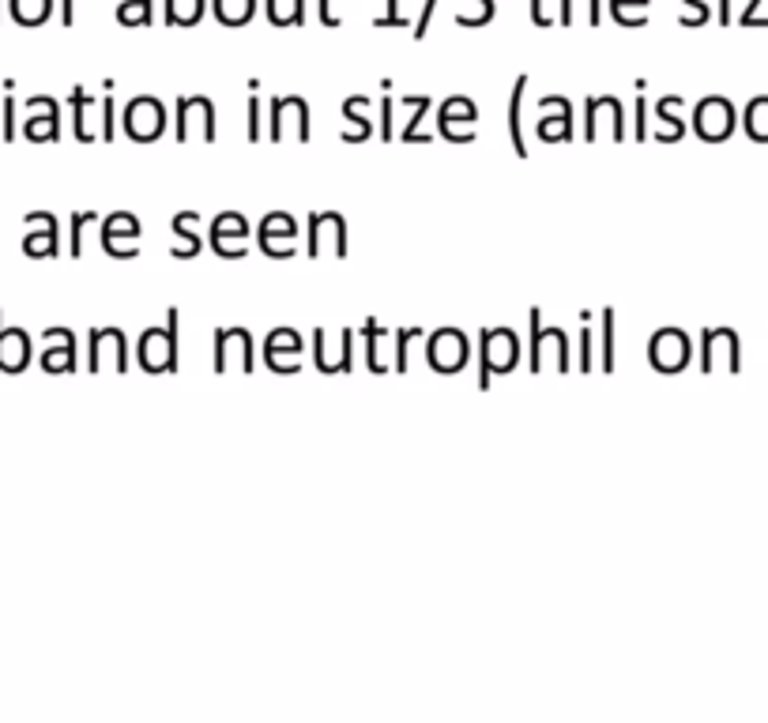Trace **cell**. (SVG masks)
<instances>
[{
	"mask_svg": "<svg viewBox=\"0 0 768 723\" xmlns=\"http://www.w3.org/2000/svg\"><path fill=\"white\" fill-rule=\"evenodd\" d=\"M527 325H532V343H527V365L532 373L554 370V373H569V336L565 328H546L543 325V309H532L527 313Z\"/></svg>",
	"mask_w": 768,
	"mask_h": 723,
	"instance_id": "cell-1",
	"label": "cell"
},
{
	"mask_svg": "<svg viewBox=\"0 0 768 723\" xmlns=\"http://www.w3.org/2000/svg\"><path fill=\"white\" fill-rule=\"evenodd\" d=\"M136 365L143 373H178V309L167 313V325L148 328L136 343Z\"/></svg>",
	"mask_w": 768,
	"mask_h": 723,
	"instance_id": "cell-2",
	"label": "cell"
},
{
	"mask_svg": "<svg viewBox=\"0 0 768 723\" xmlns=\"http://www.w3.org/2000/svg\"><path fill=\"white\" fill-rule=\"evenodd\" d=\"M520 362V340L509 328H482L479 332V389H490L493 378H505Z\"/></svg>",
	"mask_w": 768,
	"mask_h": 723,
	"instance_id": "cell-3",
	"label": "cell"
},
{
	"mask_svg": "<svg viewBox=\"0 0 768 723\" xmlns=\"http://www.w3.org/2000/svg\"><path fill=\"white\" fill-rule=\"evenodd\" d=\"M602 136L626 143V109L615 95L588 98V106H584V143H599Z\"/></svg>",
	"mask_w": 768,
	"mask_h": 723,
	"instance_id": "cell-4",
	"label": "cell"
},
{
	"mask_svg": "<svg viewBox=\"0 0 768 723\" xmlns=\"http://www.w3.org/2000/svg\"><path fill=\"white\" fill-rule=\"evenodd\" d=\"M468 359H471V343L460 328H437L426 340V362L434 373L452 378V373H460L463 365H468Z\"/></svg>",
	"mask_w": 768,
	"mask_h": 723,
	"instance_id": "cell-5",
	"label": "cell"
},
{
	"mask_svg": "<svg viewBox=\"0 0 768 723\" xmlns=\"http://www.w3.org/2000/svg\"><path fill=\"white\" fill-rule=\"evenodd\" d=\"M474 121H479V106L463 95H452V98H445L441 109H437V136L448 143H474L479 140Z\"/></svg>",
	"mask_w": 768,
	"mask_h": 723,
	"instance_id": "cell-6",
	"label": "cell"
},
{
	"mask_svg": "<svg viewBox=\"0 0 768 723\" xmlns=\"http://www.w3.org/2000/svg\"><path fill=\"white\" fill-rule=\"evenodd\" d=\"M693 362V343L682 328H660L648 340V365L655 373H682Z\"/></svg>",
	"mask_w": 768,
	"mask_h": 723,
	"instance_id": "cell-7",
	"label": "cell"
},
{
	"mask_svg": "<svg viewBox=\"0 0 768 723\" xmlns=\"http://www.w3.org/2000/svg\"><path fill=\"white\" fill-rule=\"evenodd\" d=\"M735 125H738V114H735V106H730L724 95L701 98L697 109H693V132H697L704 143H724V140H730Z\"/></svg>",
	"mask_w": 768,
	"mask_h": 723,
	"instance_id": "cell-8",
	"label": "cell"
},
{
	"mask_svg": "<svg viewBox=\"0 0 768 723\" xmlns=\"http://www.w3.org/2000/svg\"><path fill=\"white\" fill-rule=\"evenodd\" d=\"M121 121H125L128 140L154 143L162 136V128H167V109H162V103L154 95H140V98H132V103L125 106Z\"/></svg>",
	"mask_w": 768,
	"mask_h": 723,
	"instance_id": "cell-9",
	"label": "cell"
},
{
	"mask_svg": "<svg viewBox=\"0 0 768 723\" xmlns=\"http://www.w3.org/2000/svg\"><path fill=\"white\" fill-rule=\"evenodd\" d=\"M716 365H727L730 373L743 370V343L735 328H704L701 332V370L712 373Z\"/></svg>",
	"mask_w": 768,
	"mask_h": 723,
	"instance_id": "cell-10",
	"label": "cell"
},
{
	"mask_svg": "<svg viewBox=\"0 0 768 723\" xmlns=\"http://www.w3.org/2000/svg\"><path fill=\"white\" fill-rule=\"evenodd\" d=\"M256 245H260L264 256L271 261H287V256L298 253V223L290 212H268L256 231Z\"/></svg>",
	"mask_w": 768,
	"mask_h": 723,
	"instance_id": "cell-11",
	"label": "cell"
},
{
	"mask_svg": "<svg viewBox=\"0 0 768 723\" xmlns=\"http://www.w3.org/2000/svg\"><path fill=\"white\" fill-rule=\"evenodd\" d=\"M290 125H295L298 143H309V136H313V128H309V103H306V98H298V95L271 98V125H268L271 143L287 140Z\"/></svg>",
	"mask_w": 768,
	"mask_h": 723,
	"instance_id": "cell-12",
	"label": "cell"
},
{
	"mask_svg": "<svg viewBox=\"0 0 768 723\" xmlns=\"http://www.w3.org/2000/svg\"><path fill=\"white\" fill-rule=\"evenodd\" d=\"M140 219L132 212H114L103 219V249L114 256V261H132L140 256Z\"/></svg>",
	"mask_w": 768,
	"mask_h": 723,
	"instance_id": "cell-13",
	"label": "cell"
},
{
	"mask_svg": "<svg viewBox=\"0 0 768 723\" xmlns=\"http://www.w3.org/2000/svg\"><path fill=\"white\" fill-rule=\"evenodd\" d=\"M231 362H237L242 373H253V336L249 328H215V373H226Z\"/></svg>",
	"mask_w": 768,
	"mask_h": 723,
	"instance_id": "cell-14",
	"label": "cell"
},
{
	"mask_svg": "<svg viewBox=\"0 0 768 723\" xmlns=\"http://www.w3.org/2000/svg\"><path fill=\"white\" fill-rule=\"evenodd\" d=\"M178 125H173V132H178V140L185 143L192 136V125H200V136H204L207 143H215V103L207 95H181L178 98Z\"/></svg>",
	"mask_w": 768,
	"mask_h": 723,
	"instance_id": "cell-15",
	"label": "cell"
},
{
	"mask_svg": "<svg viewBox=\"0 0 768 723\" xmlns=\"http://www.w3.org/2000/svg\"><path fill=\"white\" fill-rule=\"evenodd\" d=\"M306 253L313 256H320V249H332L335 256H346V219L340 215V212H313L309 215V237H306Z\"/></svg>",
	"mask_w": 768,
	"mask_h": 723,
	"instance_id": "cell-16",
	"label": "cell"
},
{
	"mask_svg": "<svg viewBox=\"0 0 768 723\" xmlns=\"http://www.w3.org/2000/svg\"><path fill=\"white\" fill-rule=\"evenodd\" d=\"M26 109H31V117L23 121V136L31 143H57L61 140V106L53 103L50 95H34L26 98Z\"/></svg>",
	"mask_w": 768,
	"mask_h": 723,
	"instance_id": "cell-17",
	"label": "cell"
},
{
	"mask_svg": "<svg viewBox=\"0 0 768 723\" xmlns=\"http://www.w3.org/2000/svg\"><path fill=\"white\" fill-rule=\"evenodd\" d=\"M249 237V223H245V215L242 212H223V215H215V223H212V249L223 256V261H245V245H234V242H245Z\"/></svg>",
	"mask_w": 768,
	"mask_h": 723,
	"instance_id": "cell-18",
	"label": "cell"
},
{
	"mask_svg": "<svg viewBox=\"0 0 768 723\" xmlns=\"http://www.w3.org/2000/svg\"><path fill=\"white\" fill-rule=\"evenodd\" d=\"M538 109H543V121L535 125V136L543 143H569L573 140V106H569V98H562V95H546V98H538Z\"/></svg>",
	"mask_w": 768,
	"mask_h": 723,
	"instance_id": "cell-19",
	"label": "cell"
},
{
	"mask_svg": "<svg viewBox=\"0 0 768 723\" xmlns=\"http://www.w3.org/2000/svg\"><path fill=\"white\" fill-rule=\"evenodd\" d=\"M90 351H87V370L98 373L106 365V354H114V365L117 370H128V347H125V332L121 328H90L87 336Z\"/></svg>",
	"mask_w": 768,
	"mask_h": 723,
	"instance_id": "cell-20",
	"label": "cell"
},
{
	"mask_svg": "<svg viewBox=\"0 0 768 723\" xmlns=\"http://www.w3.org/2000/svg\"><path fill=\"white\" fill-rule=\"evenodd\" d=\"M23 223L42 226V231H31L23 237V253L31 256V261H45V256L61 253V234H57V219H53V212H26Z\"/></svg>",
	"mask_w": 768,
	"mask_h": 723,
	"instance_id": "cell-21",
	"label": "cell"
},
{
	"mask_svg": "<svg viewBox=\"0 0 768 723\" xmlns=\"http://www.w3.org/2000/svg\"><path fill=\"white\" fill-rule=\"evenodd\" d=\"M31 365V336L23 328H4L0 313V373H23Z\"/></svg>",
	"mask_w": 768,
	"mask_h": 723,
	"instance_id": "cell-22",
	"label": "cell"
},
{
	"mask_svg": "<svg viewBox=\"0 0 768 723\" xmlns=\"http://www.w3.org/2000/svg\"><path fill=\"white\" fill-rule=\"evenodd\" d=\"M313 365L320 373H351L354 370V328H343L340 332V359L332 362L328 354V340H324V328H313Z\"/></svg>",
	"mask_w": 768,
	"mask_h": 723,
	"instance_id": "cell-23",
	"label": "cell"
},
{
	"mask_svg": "<svg viewBox=\"0 0 768 723\" xmlns=\"http://www.w3.org/2000/svg\"><path fill=\"white\" fill-rule=\"evenodd\" d=\"M685 106L682 95H663L660 103H655V143H674L685 136V121H679V109Z\"/></svg>",
	"mask_w": 768,
	"mask_h": 723,
	"instance_id": "cell-24",
	"label": "cell"
},
{
	"mask_svg": "<svg viewBox=\"0 0 768 723\" xmlns=\"http://www.w3.org/2000/svg\"><path fill=\"white\" fill-rule=\"evenodd\" d=\"M200 219V212H178L170 219V231H173V245H170V256L173 261H189V256L200 253V237L192 234V223Z\"/></svg>",
	"mask_w": 768,
	"mask_h": 723,
	"instance_id": "cell-25",
	"label": "cell"
},
{
	"mask_svg": "<svg viewBox=\"0 0 768 723\" xmlns=\"http://www.w3.org/2000/svg\"><path fill=\"white\" fill-rule=\"evenodd\" d=\"M365 106H370V98H365V95L343 98V117L351 121V128L343 132V143H365L373 136V125H370V117H365Z\"/></svg>",
	"mask_w": 768,
	"mask_h": 723,
	"instance_id": "cell-26",
	"label": "cell"
},
{
	"mask_svg": "<svg viewBox=\"0 0 768 723\" xmlns=\"http://www.w3.org/2000/svg\"><path fill=\"white\" fill-rule=\"evenodd\" d=\"M524 91H527V76H520L516 87L509 91V140H512V151H516L520 159H527L524 121H520V109H524Z\"/></svg>",
	"mask_w": 768,
	"mask_h": 723,
	"instance_id": "cell-27",
	"label": "cell"
},
{
	"mask_svg": "<svg viewBox=\"0 0 768 723\" xmlns=\"http://www.w3.org/2000/svg\"><path fill=\"white\" fill-rule=\"evenodd\" d=\"M404 106L410 109V117H407L404 132H399V140H404V143H429V140H434L429 132H423V121H426L429 106H434V98H429V95H410V98H404Z\"/></svg>",
	"mask_w": 768,
	"mask_h": 723,
	"instance_id": "cell-28",
	"label": "cell"
},
{
	"mask_svg": "<svg viewBox=\"0 0 768 723\" xmlns=\"http://www.w3.org/2000/svg\"><path fill=\"white\" fill-rule=\"evenodd\" d=\"M68 106H72V132H76V140L90 143V140H95V128H90L87 114H90V106H95V98H90L84 87H72Z\"/></svg>",
	"mask_w": 768,
	"mask_h": 723,
	"instance_id": "cell-29",
	"label": "cell"
},
{
	"mask_svg": "<svg viewBox=\"0 0 768 723\" xmlns=\"http://www.w3.org/2000/svg\"><path fill=\"white\" fill-rule=\"evenodd\" d=\"M57 347H50V351L42 354V370L45 373H72L76 370V336H68V340H53Z\"/></svg>",
	"mask_w": 768,
	"mask_h": 723,
	"instance_id": "cell-30",
	"label": "cell"
},
{
	"mask_svg": "<svg viewBox=\"0 0 768 723\" xmlns=\"http://www.w3.org/2000/svg\"><path fill=\"white\" fill-rule=\"evenodd\" d=\"M743 125H746V136L754 143H768V95L749 98Z\"/></svg>",
	"mask_w": 768,
	"mask_h": 723,
	"instance_id": "cell-31",
	"label": "cell"
},
{
	"mask_svg": "<svg viewBox=\"0 0 768 723\" xmlns=\"http://www.w3.org/2000/svg\"><path fill=\"white\" fill-rule=\"evenodd\" d=\"M362 336H365V365H370V373H388V365L381 362V340H388V332L370 317L362 325Z\"/></svg>",
	"mask_w": 768,
	"mask_h": 723,
	"instance_id": "cell-32",
	"label": "cell"
},
{
	"mask_svg": "<svg viewBox=\"0 0 768 723\" xmlns=\"http://www.w3.org/2000/svg\"><path fill=\"white\" fill-rule=\"evenodd\" d=\"M602 340H599V370L615 373V309H602Z\"/></svg>",
	"mask_w": 768,
	"mask_h": 723,
	"instance_id": "cell-33",
	"label": "cell"
},
{
	"mask_svg": "<svg viewBox=\"0 0 768 723\" xmlns=\"http://www.w3.org/2000/svg\"><path fill=\"white\" fill-rule=\"evenodd\" d=\"M576 370L580 373L596 370V332H591V313H580V359H576Z\"/></svg>",
	"mask_w": 768,
	"mask_h": 723,
	"instance_id": "cell-34",
	"label": "cell"
},
{
	"mask_svg": "<svg viewBox=\"0 0 768 723\" xmlns=\"http://www.w3.org/2000/svg\"><path fill=\"white\" fill-rule=\"evenodd\" d=\"M301 332H295V328H276V332H268V340H264V351H290V354H301Z\"/></svg>",
	"mask_w": 768,
	"mask_h": 723,
	"instance_id": "cell-35",
	"label": "cell"
},
{
	"mask_svg": "<svg viewBox=\"0 0 768 723\" xmlns=\"http://www.w3.org/2000/svg\"><path fill=\"white\" fill-rule=\"evenodd\" d=\"M253 95H249V128H245V136H249V143H260L264 140V117H260V84L253 79Z\"/></svg>",
	"mask_w": 768,
	"mask_h": 723,
	"instance_id": "cell-36",
	"label": "cell"
},
{
	"mask_svg": "<svg viewBox=\"0 0 768 723\" xmlns=\"http://www.w3.org/2000/svg\"><path fill=\"white\" fill-rule=\"evenodd\" d=\"M215 8L223 23H245L253 12V0H215Z\"/></svg>",
	"mask_w": 768,
	"mask_h": 723,
	"instance_id": "cell-37",
	"label": "cell"
},
{
	"mask_svg": "<svg viewBox=\"0 0 768 723\" xmlns=\"http://www.w3.org/2000/svg\"><path fill=\"white\" fill-rule=\"evenodd\" d=\"M95 212H72V237H68V253L72 256H76V261H79V256H84V226L87 223H95Z\"/></svg>",
	"mask_w": 768,
	"mask_h": 723,
	"instance_id": "cell-38",
	"label": "cell"
},
{
	"mask_svg": "<svg viewBox=\"0 0 768 723\" xmlns=\"http://www.w3.org/2000/svg\"><path fill=\"white\" fill-rule=\"evenodd\" d=\"M264 365H268L271 373H298L301 370L298 354H290V351H264Z\"/></svg>",
	"mask_w": 768,
	"mask_h": 723,
	"instance_id": "cell-39",
	"label": "cell"
},
{
	"mask_svg": "<svg viewBox=\"0 0 768 723\" xmlns=\"http://www.w3.org/2000/svg\"><path fill=\"white\" fill-rule=\"evenodd\" d=\"M196 15H200V0H170L167 4L170 23H192Z\"/></svg>",
	"mask_w": 768,
	"mask_h": 723,
	"instance_id": "cell-40",
	"label": "cell"
},
{
	"mask_svg": "<svg viewBox=\"0 0 768 723\" xmlns=\"http://www.w3.org/2000/svg\"><path fill=\"white\" fill-rule=\"evenodd\" d=\"M418 328H399L396 332V365H392V370L396 373H407V365H410V359H407V347H410V340H418Z\"/></svg>",
	"mask_w": 768,
	"mask_h": 723,
	"instance_id": "cell-41",
	"label": "cell"
},
{
	"mask_svg": "<svg viewBox=\"0 0 768 723\" xmlns=\"http://www.w3.org/2000/svg\"><path fill=\"white\" fill-rule=\"evenodd\" d=\"M633 140L637 143H648L652 140V128H648V98L640 95L633 103Z\"/></svg>",
	"mask_w": 768,
	"mask_h": 723,
	"instance_id": "cell-42",
	"label": "cell"
},
{
	"mask_svg": "<svg viewBox=\"0 0 768 723\" xmlns=\"http://www.w3.org/2000/svg\"><path fill=\"white\" fill-rule=\"evenodd\" d=\"M103 143H114V91L103 98V132H98Z\"/></svg>",
	"mask_w": 768,
	"mask_h": 723,
	"instance_id": "cell-43",
	"label": "cell"
},
{
	"mask_svg": "<svg viewBox=\"0 0 768 723\" xmlns=\"http://www.w3.org/2000/svg\"><path fill=\"white\" fill-rule=\"evenodd\" d=\"M381 140L384 143L396 140V132H392V98L388 95L381 98Z\"/></svg>",
	"mask_w": 768,
	"mask_h": 723,
	"instance_id": "cell-44",
	"label": "cell"
},
{
	"mask_svg": "<svg viewBox=\"0 0 768 723\" xmlns=\"http://www.w3.org/2000/svg\"><path fill=\"white\" fill-rule=\"evenodd\" d=\"M15 136H20V132H15V98L8 95L4 98V143H12Z\"/></svg>",
	"mask_w": 768,
	"mask_h": 723,
	"instance_id": "cell-45",
	"label": "cell"
}]
</instances>
